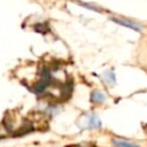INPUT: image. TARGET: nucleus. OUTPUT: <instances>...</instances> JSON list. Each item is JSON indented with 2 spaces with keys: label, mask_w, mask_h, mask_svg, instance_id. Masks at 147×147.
<instances>
[{
  "label": "nucleus",
  "mask_w": 147,
  "mask_h": 147,
  "mask_svg": "<svg viewBox=\"0 0 147 147\" xmlns=\"http://www.w3.org/2000/svg\"><path fill=\"white\" fill-rule=\"evenodd\" d=\"M111 21H114L115 23L122 25V26H125V28H129L131 30H134V31H138L140 32L142 30V25H140L139 23L130 20V18H125V17H110Z\"/></svg>",
  "instance_id": "nucleus-1"
},
{
  "label": "nucleus",
  "mask_w": 147,
  "mask_h": 147,
  "mask_svg": "<svg viewBox=\"0 0 147 147\" xmlns=\"http://www.w3.org/2000/svg\"><path fill=\"white\" fill-rule=\"evenodd\" d=\"M101 79L108 86H113L116 84V77H115V74L113 71H105L101 76Z\"/></svg>",
  "instance_id": "nucleus-2"
},
{
  "label": "nucleus",
  "mask_w": 147,
  "mask_h": 147,
  "mask_svg": "<svg viewBox=\"0 0 147 147\" xmlns=\"http://www.w3.org/2000/svg\"><path fill=\"white\" fill-rule=\"evenodd\" d=\"M87 127H90V129H100L101 127V121L95 114L87 116Z\"/></svg>",
  "instance_id": "nucleus-3"
},
{
  "label": "nucleus",
  "mask_w": 147,
  "mask_h": 147,
  "mask_svg": "<svg viewBox=\"0 0 147 147\" xmlns=\"http://www.w3.org/2000/svg\"><path fill=\"white\" fill-rule=\"evenodd\" d=\"M113 144L115 147H139L138 144H136L133 141L124 140V139H114Z\"/></svg>",
  "instance_id": "nucleus-4"
},
{
  "label": "nucleus",
  "mask_w": 147,
  "mask_h": 147,
  "mask_svg": "<svg viewBox=\"0 0 147 147\" xmlns=\"http://www.w3.org/2000/svg\"><path fill=\"white\" fill-rule=\"evenodd\" d=\"M106 100V96L102 92L100 91H93L91 93V101L93 103H102Z\"/></svg>",
  "instance_id": "nucleus-5"
},
{
  "label": "nucleus",
  "mask_w": 147,
  "mask_h": 147,
  "mask_svg": "<svg viewBox=\"0 0 147 147\" xmlns=\"http://www.w3.org/2000/svg\"><path fill=\"white\" fill-rule=\"evenodd\" d=\"M80 6H84V7H86L87 9H91V10H93V11H102L101 10V8L99 7V6H95V5H93V3H86V2H78Z\"/></svg>",
  "instance_id": "nucleus-6"
}]
</instances>
